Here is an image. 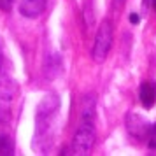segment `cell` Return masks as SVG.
Segmentation results:
<instances>
[{"label":"cell","mask_w":156,"mask_h":156,"mask_svg":"<svg viewBox=\"0 0 156 156\" xmlns=\"http://www.w3.org/2000/svg\"><path fill=\"white\" fill-rule=\"evenodd\" d=\"M62 67H63L62 56L58 53H51V55H48L46 62H44V74L49 79H55L62 74Z\"/></svg>","instance_id":"cell-8"},{"label":"cell","mask_w":156,"mask_h":156,"mask_svg":"<svg viewBox=\"0 0 156 156\" xmlns=\"http://www.w3.org/2000/svg\"><path fill=\"white\" fill-rule=\"evenodd\" d=\"M139 100L146 109H151L156 104V84L153 81L140 83V86H139Z\"/></svg>","instance_id":"cell-6"},{"label":"cell","mask_w":156,"mask_h":156,"mask_svg":"<svg viewBox=\"0 0 156 156\" xmlns=\"http://www.w3.org/2000/svg\"><path fill=\"white\" fill-rule=\"evenodd\" d=\"M60 111V97L51 93L46 95L35 109V135H34V149L37 153H48L55 142L56 132V116Z\"/></svg>","instance_id":"cell-1"},{"label":"cell","mask_w":156,"mask_h":156,"mask_svg":"<svg viewBox=\"0 0 156 156\" xmlns=\"http://www.w3.org/2000/svg\"><path fill=\"white\" fill-rule=\"evenodd\" d=\"M123 4H125V0H112L114 9H121V7H123Z\"/></svg>","instance_id":"cell-14"},{"label":"cell","mask_w":156,"mask_h":156,"mask_svg":"<svg viewBox=\"0 0 156 156\" xmlns=\"http://www.w3.org/2000/svg\"><path fill=\"white\" fill-rule=\"evenodd\" d=\"M12 4H14V0H0V9L2 11H11Z\"/></svg>","instance_id":"cell-12"},{"label":"cell","mask_w":156,"mask_h":156,"mask_svg":"<svg viewBox=\"0 0 156 156\" xmlns=\"http://www.w3.org/2000/svg\"><path fill=\"white\" fill-rule=\"evenodd\" d=\"M153 5H154V9H156V0H153Z\"/></svg>","instance_id":"cell-16"},{"label":"cell","mask_w":156,"mask_h":156,"mask_svg":"<svg viewBox=\"0 0 156 156\" xmlns=\"http://www.w3.org/2000/svg\"><path fill=\"white\" fill-rule=\"evenodd\" d=\"M139 21H140V18H139V14H135V12H132V14H130V23H132V25H137Z\"/></svg>","instance_id":"cell-13"},{"label":"cell","mask_w":156,"mask_h":156,"mask_svg":"<svg viewBox=\"0 0 156 156\" xmlns=\"http://www.w3.org/2000/svg\"><path fill=\"white\" fill-rule=\"evenodd\" d=\"M125 125H126V132L135 139H146L147 132L153 123H149L146 118H142L135 112H128L125 116Z\"/></svg>","instance_id":"cell-4"},{"label":"cell","mask_w":156,"mask_h":156,"mask_svg":"<svg viewBox=\"0 0 156 156\" xmlns=\"http://www.w3.org/2000/svg\"><path fill=\"white\" fill-rule=\"evenodd\" d=\"M16 93H18L16 81H12L5 74H0V100L2 102H11V100L14 98Z\"/></svg>","instance_id":"cell-7"},{"label":"cell","mask_w":156,"mask_h":156,"mask_svg":"<svg viewBox=\"0 0 156 156\" xmlns=\"http://www.w3.org/2000/svg\"><path fill=\"white\" fill-rule=\"evenodd\" d=\"M95 137H97L95 119L81 118V125H79L77 132L74 135V142H72L74 154H79V156L90 154L93 149V144H95Z\"/></svg>","instance_id":"cell-2"},{"label":"cell","mask_w":156,"mask_h":156,"mask_svg":"<svg viewBox=\"0 0 156 156\" xmlns=\"http://www.w3.org/2000/svg\"><path fill=\"white\" fill-rule=\"evenodd\" d=\"M46 5H48V0H21L20 2V12L28 20H35L44 12Z\"/></svg>","instance_id":"cell-5"},{"label":"cell","mask_w":156,"mask_h":156,"mask_svg":"<svg viewBox=\"0 0 156 156\" xmlns=\"http://www.w3.org/2000/svg\"><path fill=\"white\" fill-rule=\"evenodd\" d=\"M9 121H11V111H9V107H7V102H2L0 104V123L5 125Z\"/></svg>","instance_id":"cell-11"},{"label":"cell","mask_w":156,"mask_h":156,"mask_svg":"<svg viewBox=\"0 0 156 156\" xmlns=\"http://www.w3.org/2000/svg\"><path fill=\"white\" fill-rule=\"evenodd\" d=\"M146 142H147V147L151 151H156V125H151L147 137H146Z\"/></svg>","instance_id":"cell-10"},{"label":"cell","mask_w":156,"mask_h":156,"mask_svg":"<svg viewBox=\"0 0 156 156\" xmlns=\"http://www.w3.org/2000/svg\"><path fill=\"white\" fill-rule=\"evenodd\" d=\"M111 46H112V27L109 21H104L95 35V44H93L91 53L93 60L97 63H104L109 51H111Z\"/></svg>","instance_id":"cell-3"},{"label":"cell","mask_w":156,"mask_h":156,"mask_svg":"<svg viewBox=\"0 0 156 156\" xmlns=\"http://www.w3.org/2000/svg\"><path fill=\"white\" fill-rule=\"evenodd\" d=\"M14 154V140L9 135H0V156Z\"/></svg>","instance_id":"cell-9"},{"label":"cell","mask_w":156,"mask_h":156,"mask_svg":"<svg viewBox=\"0 0 156 156\" xmlns=\"http://www.w3.org/2000/svg\"><path fill=\"white\" fill-rule=\"evenodd\" d=\"M2 62H4V46H2V41H0V69H2Z\"/></svg>","instance_id":"cell-15"}]
</instances>
